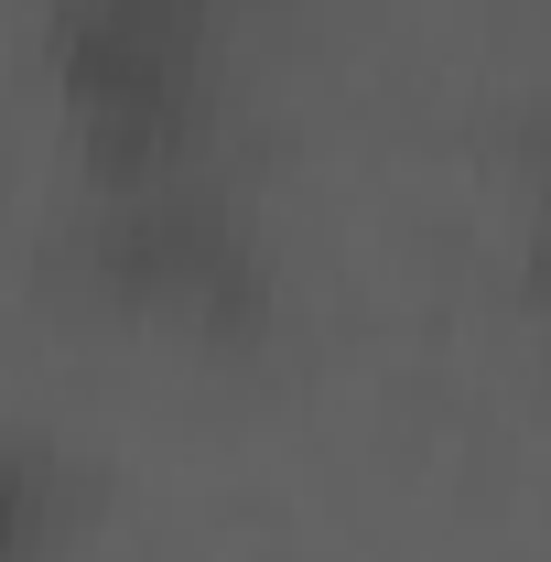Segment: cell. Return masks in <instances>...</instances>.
Listing matches in <instances>:
<instances>
[{
  "mask_svg": "<svg viewBox=\"0 0 551 562\" xmlns=\"http://www.w3.org/2000/svg\"><path fill=\"white\" fill-rule=\"evenodd\" d=\"M541 292H551V249H541Z\"/></svg>",
  "mask_w": 551,
  "mask_h": 562,
  "instance_id": "1",
  "label": "cell"
}]
</instances>
